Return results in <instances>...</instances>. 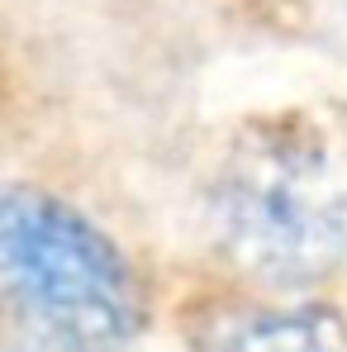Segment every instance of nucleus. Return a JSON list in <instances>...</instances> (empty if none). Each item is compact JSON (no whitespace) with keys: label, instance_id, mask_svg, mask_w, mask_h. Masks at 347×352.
I'll return each mask as SVG.
<instances>
[{"label":"nucleus","instance_id":"obj_1","mask_svg":"<svg viewBox=\"0 0 347 352\" xmlns=\"http://www.w3.org/2000/svg\"><path fill=\"white\" fill-rule=\"evenodd\" d=\"M0 314L43 352H128L148 324L133 262L48 190H0Z\"/></svg>","mask_w":347,"mask_h":352},{"label":"nucleus","instance_id":"obj_2","mask_svg":"<svg viewBox=\"0 0 347 352\" xmlns=\"http://www.w3.org/2000/svg\"><path fill=\"white\" fill-rule=\"evenodd\" d=\"M229 252L267 281H309L333 267L347 243V186L328 143L304 129H276L233 162L219 190Z\"/></svg>","mask_w":347,"mask_h":352},{"label":"nucleus","instance_id":"obj_3","mask_svg":"<svg viewBox=\"0 0 347 352\" xmlns=\"http://www.w3.org/2000/svg\"><path fill=\"white\" fill-rule=\"evenodd\" d=\"M210 352H347V319L328 305H276L224 319Z\"/></svg>","mask_w":347,"mask_h":352}]
</instances>
